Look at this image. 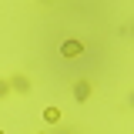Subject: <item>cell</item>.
<instances>
[{
	"mask_svg": "<svg viewBox=\"0 0 134 134\" xmlns=\"http://www.w3.org/2000/svg\"><path fill=\"white\" fill-rule=\"evenodd\" d=\"M14 87L17 91H30V81H27V77H14Z\"/></svg>",
	"mask_w": 134,
	"mask_h": 134,
	"instance_id": "3957f363",
	"label": "cell"
},
{
	"mask_svg": "<svg viewBox=\"0 0 134 134\" xmlns=\"http://www.w3.org/2000/svg\"><path fill=\"white\" fill-rule=\"evenodd\" d=\"M7 91H10V84H3V81H0V97H3Z\"/></svg>",
	"mask_w": 134,
	"mask_h": 134,
	"instance_id": "5b68a950",
	"label": "cell"
},
{
	"mask_svg": "<svg viewBox=\"0 0 134 134\" xmlns=\"http://www.w3.org/2000/svg\"><path fill=\"white\" fill-rule=\"evenodd\" d=\"M44 117H47V121H60V111H57V107H47Z\"/></svg>",
	"mask_w": 134,
	"mask_h": 134,
	"instance_id": "277c9868",
	"label": "cell"
},
{
	"mask_svg": "<svg viewBox=\"0 0 134 134\" xmlns=\"http://www.w3.org/2000/svg\"><path fill=\"white\" fill-rule=\"evenodd\" d=\"M87 94H91V84H87V81L74 84V97H77V100H87Z\"/></svg>",
	"mask_w": 134,
	"mask_h": 134,
	"instance_id": "7a4b0ae2",
	"label": "cell"
},
{
	"mask_svg": "<svg viewBox=\"0 0 134 134\" xmlns=\"http://www.w3.org/2000/svg\"><path fill=\"white\" fill-rule=\"evenodd\" d=\"M60 54H64V57H81V54H84V44H81V40H64Z\"/></svg>",
	"mask_w": 134,
	"mask_h": 134,
	"instance_id": "6da1fadb",
	"label": "cell"
},
{
	"mask_svg": "<svg viewBox=\"0 0 134 134\" xmlns=\"http://www.w3.org/2000/svg\"><path fill=\"white\" fill-rule=\"evenodd\" d=\"M0 134H3V131H0Z\"/></svg>",
	"mask_w": 134,
	"mask_h": 134,
	"instance_id": "8992f818",
	"label": "cell"
}]
</instances>
